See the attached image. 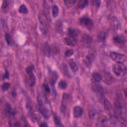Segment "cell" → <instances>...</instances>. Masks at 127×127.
Instances as JSON below:
<instances>
[{
    "mask_svg": "<svg viewBox=\"0 0 127 127\" xmlns=\"http://www.w3.org/2000/svg\"><path fill=\"white\" fill-rule=\"evenodd\" d=\"M87 4H88V1L87 0H83V1H80L79 2V5L78 6H79V8H84Z\"/></svg>",
    "mask_w": 127,
    "mask_h": 127,
    "instance_id": "cell-29",
    "label": "cell"
},
{
    "mask_svg": "<svg viewBox=\"0 0 127 127\" xmlns=\"http://www.w3.org/2000/svg\"><path fill=\"white\" fill-rule=\"evenodd\" d=\"M92 89H93V91H94L99 97L102 98V100L104 99V90H103V88H102L98 83L93 82V83H92Z\"/></svg>",
    "mask_w": 127,
    "mask_h": 127,
    "instance_id": "cell-4",
    "label": "cell"
},
{
    "mask_svg": "<svg viewBox=\"0 0 127 127\" xmlns=\"http://www.w3.org/2000/svg\"><path fill=\"white\" fill-rule=\"evenodd\" d=\"M62 26H63V24H62V22H61V21H59V22L57 23V25H56V28H57V30H58V32H59V33H63Z\"/></svg>",
    "mask_w": 127,
    "mask_h": 127,
    "instance_id": "cell-25",
    "label": "cell"
},
{
    "mask_svg": "<svg viewBox=\"0 0 127 127\" xmlns=\"http://www.w3.org/2000/svg\"><path fill=\"white\" fill-rule=\"evenodd\" d=\"M50 79H51V82L52 83H55L58 79V73L56 71H51L50 73Z\"/></svg>",
    "mask_w": 127,
    "mask_h": 127,
    "instance_id": "cell-18",
    "label": "cell"
},
{
    "mask_svg": "<svg viewBox=\"0 0 127 127\" xmlns=\"http://www.w3.org/2000/svg\"><path fill=\"white\" fill-rule=\"evenodd\" d=\"M92 79H93V81H94V82H96V83L100 82V81L102 80V76H101V73H98V72H94V73L92 74Z\"/></svg>",
    "mask_w": 127,
    "mask_h": 127,
    "instance_id": "cell-15",
    "label": "cell"
},
{
    "mask_svg": "<svg viewBox=\"0 0 127 127\" xmlns=\"http://www.w3.org/2000/svg\"><path fill=\"white\" fill-rule=\"evenodd\" d=\"M119 27H120L119 21H118L116 18H112V20H111V28H112L113 30H118Z\"/></svg>",
    "mask_w": 127,
    "mask_h": 127,
    "instance_id": "cell-12",
    "label": "cell"
},
{
    "mask_svg": "<svg viewBox=\"0 0 127 127\" xmlns=\"http://www.w3.org/2000/svg\"><path fill=\"white\" fill-rule=\"evenodd\" d=\"M19 11H20V13H24V14L28 13V9H27V7H26L25 5H22V6L19 8Z\"/></svg>",
    "mask_w": 127,
    "mask_h": 127,
    "instance_id": "cell-27",
    "label": "cell"
},
{
    "mask_svg": "<svg viewBox=\"0 0 127 127\" xmlns=\"http://www.w3.org/2000/svg\"><path fill=\"white\" fill-rule=\"evenodd\" d=\"M92 4H93L94 6H96V7H97V6L100 4V2H99V1H92Z\"/></svg>",
    "mask_w": 127,
    "mask_h": 127,
    "instance_id": "cell-37",
    "label": "cell"
},
{
    "mask_svg": "<svg viewBox=\"0 0 127 127\" xmlns=\"http://www.w3.org/2000/svg\"><path fill=\"white\" fill-rule=\"evenodd\" d=\"M39 22H40V30L41 32L46 35L48 32V19L47 16L44 13H40L39 14Z\"/></svg>",
    "mask_w": 127,
    "mask_h": 127,
    "instance_id": "cell-2",
    "label": "cell"
},
{
    "mask_svg": "<svg viewBox=\"0 0 127 127\" xmlns=\"http://www.w3.org/2000/svg\"><path fill=\"white\" fill-rule=\"evenodd\" d=\"M97 115H98L97 110H96L95 108H91L90 111H89V116H90V118H91V119H95V118L97 117Z\"/></svg>",
    "mask_w": 127,
    "mask_h": 127,
    "instance_id": "cell-19",
    "label": "cell"
},
{
    "mask_svg": "<svg viewBox=\"0 0 127 127\" xmlns=\"http://www.w3.org/2000/svg\"><path fill=\"white\" fill-rule=\"evenodd\" d=\"M9 87H10V84H9L8 82L2 84V89H3V90H7V89H9Z\"/></svg>",
    "mask_w": 127,
    "mask_h": 127,
    "instance_id": "cell-34",
    "label": "cell"
},
{
    "mask_svg": "<svg viewBox=\"0 0 127 127\" xmlns=\"http://www.w3.org/2000/svg\"><path fill=\"white\" fill-rule=\"evenodd\" d=\"M40 106V112L42 113V115L44 116V117H49L50 116V110H49V108L48 107H46L45 105H39Z\"/></svg>",
    "mask_w": 127,
    "mask_h": 127,
    "instance_id": "cell-8",
    "label": "cell"
},
{
    "mask_svg": "<svg viewBox=\"0 0 127 127\" xmlns=\"http://www.w3.org/2000/svg\"><path fill=\"white\" fill-rule=\"evenodd\" d=\"M110 58L113 61H115L116 63H118V64H122V63H124L126 61V58H125V56L123 54L116 53V52H111L110 53Z\"/></svg>",
    "mask_w": 127,
    "mask_h": 127,
    "instance_id": "cell-3",
    "label": "cell"
},
{
    "mask_svg": "<svg viewBox=\"0 0 127 127\" xmlns=\"http://www.w3.org/2000/svg\"><path fill=\"white\" fill-rule=\"evenodd\" d=\"M68 67H69V69H70L72 72H76V71L78 70V64H77L76 62L73 61V60H70V61L68 62Z\"/></svg>",
    "mask_w": 127,
    "mask_h": 127,
    "instance_id": "cell-7",
    "label": "cell"
},
{
    "mask_svg": "<svg viewBox=\"0 0 127 127\" xmlns=\"http://www.w3.org/2000/svg\"><path fill=\"white\" fill-rule=\"evenodd\" d=\"M103 105H104V108H105L106 111L111 112V110H112V108H111V103H110L106 98L103 99Z\"/></svg>",
    "mask_w": 127,
    "mask_h": 127,
    "instance_id": "cell-16",
    "label": "cell"
},
{
    "mask_svg": "<svg viewBox=\"0 0 127 127\" xmlns=\"http://www.w3.org/2000/svg\"><path fill=\"white\" fill-rule=\"evenodd\" d=\"M101 76H102V80H103L105 83L110 84V83H112V82H113V77H112V76H111V74H109L108 72L104 71V72L101 74Z\"/></svg>",
    "mask_w": 127,
    "mask_h": 127,
    "instance_id": "cell-6",
    "label": "cell"
},
{
    "mask_svg": "<svg viewBox=\"0 0 127 127\" xmlns=\"http://www.w3.org/2000/svg\"><path fill=\"white\" fill-rule=\"evenodd\" d=\"M82 108L80 107V106H75L74 108H73V115L75 116V117H80L81 115H82Z\"/></svg>",
    "mask_w": 127,
    "mask_h": 127,
    "instance_id": "cell-14",
    "label": "cell"
},
{
    "mask_svg": "<svg viewBox=\"0 0 127 127\" xmlns=\"http://www.w3.org/2000/svg\"><path fill=\"white\" fill-rule=\"evenodd\" d=\"M26 72H27V75L34 74V67H33L32 65H29V66L26 68Z\"/></svg>",
    "mask_w": 127,
    "mask_h": 127,
    "instance_id": "cell-23",
    "label": "cell"
},
{
    "mask_svg": "<svg viewBox=\"0 0 127 127\" xmlns=\"http://www.w3.org/2000/svg\"><path fill=\"white\" fill-rule=\"evenodd\" d=\"M5 110H6V113H7L8 115H14V114H15L14 110L12 109V107H11L9 104H6V106H5Z\"/></svg>",
    "mask_w": 127,
    "mask_h": 127,
    "instance_id": "cell-20",
    "label": "cell"
},
{
    "mask_svg": "<svg viewBox=\"0 0 127 127\" xmlns=\"http://www.w3.org/2000/svg\"><path fill=\"white\" fill-rule=\"evenodd\" d=\"M92 60H93V54L90 53V54H88V55L85 57V59H84V64H85L86 66H89L90 64H91V62H92Z\"/></svg>",
    "mask_w": 127,
    "mask_h": 127,
    "instance_id": "cell-11",
    "label": "cell"
},
{
    "mask_svg": "<svg viewBox=\"0 0 127 127\" xmlns=\"http://www.w3.org/2000/svg\"><path fill=\"white\" fill-rule=\"evenodd\" d=\"M67 34H68V37H71V38H75L76 39V37L78 35V32L75 29H68Z\"/></svg>",
    "mask_w": 127,
    "mask_h": 127,
    "instance_id": "cell-17",
    "label": "cell"
},
{
    "mask_svg": "<svg viewBox=\"0 0 127 127\" xmlns=\"http://www.w3.org/2000/svg\"><path fill=\"white\" fill-rule=\"evenodd\" d=\"M55 124H56V127H63L62 122L58 116H55Z\"/></svg>",
    "mask_w": 127,
    "mask_h": 127,
    "instance_id": "cell-24",
    "label": "cell"
},
{
    "mask_svg": "<svg viewBox=\"0 0 127 127\" xmlns=\"http://www.w3.org/2000/svg\"><path fill=\"white\" fill-rule=\"evenodd\" d=\"M113 73L118 77H124L127 74V67L122 64H115L112 66Z\"/></svg>",
    "mask_w": 127,
    "mask_h": 127,
    "instance_id": "cell-1",
    "label": "cell"
},
{
    "mask_svg": "<svg viewBox=\"0 0 127 127\" xmlns=\"http://www.w3.org/2000/svg\"><path fill=\"white\" fill-rule=\"evenodd\" d=\"M66 86H67V82H66L65 80H61V81L59 82V87H60V88L64 89V88H66Z\"/></svg>",
    "mask_w": 127,
    "mask_h": 127,
    "instance_id": "cell-22",
    "label": "cell"
},
{
    "mask_svg": "<svg viewBox=\"0 0 127 127\" xmlns=\"http://www.w3.org/2000/svg\"><path fill=\"white\" fill-rule=\"evenodd\" d=\"M26 82L29 86H32L35 84L36 82V78H35V75L34 74H31V75H27V78H26Z\"/></svg>",
    "mask_w": 127,
    "mask_h": 127,
    "instance_id": "cell-10",
    "label": "cell"
},
{
    "mask_svg": "<svg viewBox=\"0 0 127 127\" xmlns=\"http://www.w3.org/2000/svg\"><path fill=\"white\" fill-rule=\"evenodd\" d=\"M79 23L81 24V26L86 27V28H89V27L92 26V21L88 17H82V18H80Z\"/></svg>",
    "mask_w": 127,
    "mask_h": 127,
    "instance_id": "cell-5",
    "label": "cell"
},
{
    "mask_svg": "<svg viewBox=\"0 0 127 127\" xmlns=\"http://www.w3.org/2000/svg\"><path fill=\"white\" fill-rule=\"evenodd\" d=\"M5 38H6V42H7V44H8V45H12L13 41H12L11 36H10L9 34H6V35H5Z\"/></svg>",
    "mask_w": 127,
    "mask_h": 127,
    "instance_id": "cell-26",
    "label": "cell"
},
{
    "mask_svg": "<svg viewBox=\"0 0 127 127\" xmlns=\"http://www.w3.org/2000/svg\"><path fill=\"white\" fill-rule=\"evenodd\" d=\"M8 7H9V3H8V1H4L3 4H2V8H3V10L6 11Z\"/></svg>",
    "mask_w": 127,
    "mask_h": 127,
    "instance_id": "cell-32",
    "label": "cell"
},
{
    "mask_svg": "<svg viewBox=\"0 0 127 127\" xmlns=\"http://www.w3.org/2000/svg\"><path fill=\"white\" fill-rule=\"evenodd\" d=\"M64 42H65V44L66 45H68V46H70V47H73V46H75L76 45V39L75 38H71V37H66L65 39H64Z\"/></svg>",
    "mask_w": 127,
    "mask_h": 127,
    "instance_id": "cell-9",
    "label": "cell"
},
{
    "mask_svg": "<svg viewBox=\"0 0 127 127\" xmlns=\"http://www.w3.org/2000/svg\"><path fill=\"white\" fill-rule=\"evenodd\" d=\"M71 55H73V51L70 49V50H67L66 52H65V57L66 58H68V57H70Z\"/></svg>",
    "mask_w": 127,
    "mask_h": 127,
    "instance_id": "cell-33",
    "label": "cell"
},
{
    "mask_svg": "<svg viewBox=\"0 0 127 127\" xmlns=\"http://www.w3.org/2000/svg\"><path fill=\"white\" fill-rule=\"evenodd\" d=\"M43 87H44V90H45V92H46V93H50L51 89H50V86H49V84H48L47 82H45V83H44Z\"/></svg>",
    "mask_w": 127,
    "mask_h": 127,
    "instance_id": "cell-28",
    "label": "cell"
},
{
    "mask_svg": "<svg viewBox=\"0 0 127 127\" xmlns=\"http://www.w3.org/2000/svg\"><path fill=\"white\" fill-rule=\"evenodd\" d=\"M43 51H44V53H45V55H46L47 57H50L51 54H52V48H50L49 44H44V46H43Z\"/></svg>",
    "mask_w": 127,
    "mask_h": 127,
    "instance_id": "cell-13",
    "label": "cell"
},
{
    "mask_svg": "<svg viewBox=\"0 0 127 127\" xmlns=\"http://www.w3.org/2000/svg\"><path fill=\"white\" fill-rule=\"evenodd\" d=\"M114 42H115L116 44H122L124 41H123V39H122L121 37H115V38H114Z\"/></svg>",
    "mask_w": 127,
    "mask_h": 127,
    "instance_id": "cell-30",
    "label": "cell"
},
{
    "mask_svg": "<svg viewBox=\"0 0 127 127\" xmlns=\"http://www.w3.org/2000/svg\"><path fill=\"white\" fill-rule=\"evenodd\" d=\"M75 2H76L75 0H65V1H64V4L67 5V6H71V5H73Z\"/></svg>",
    "mask_w": 127,
    "mask_h": 127,
    "instance_id": "cell-31",
    "label": "cell"
},
{
    "mask_svg": "<svg viewBox=\"0 0 127 127\" xmlns=\"http://www.w3.org/2000/svg\"><path fill=\"white\" fill-rule=\"evenodd\" d=\"M83 42L85 43H90V38L87 36H83Z\"/></svg>",
    "mask_w": 127,
    "mask_h": 127,
    "instance_id": "cell-36",
    "label": "cell"
},
{
    "mask_svg": "<svg viewBox=\"0 0 127 127\" xmlns=\"http://www.w3.org/2000/svg\"><path fill=\"white\" fill-rule=\"evenodd\" d=\"M124 93H125V96L127 98V89H124Z\"/></svg>",
    "mask_w": 127,
    "mask_h": 127,
    "instance_id": "cell-41",
    "label": "cell"
},
{
    "mask_svg": "<svg viewBox=\"0 0 127 127\" xmlns=\"http://www.w3.org/2000/svg\"><path fill=\"white\" fill-rule=\"evenodd\" d=\"M40 127H48V126H47V124H46V123H42V124L40 125Z\"/></svg>",
    "mask_w": 127,
    "mask_h": 127,
    "instance_id": "cell-39",
    "label": "cell"
},
{
    "mask_svg": "<svg viewBox=\"0 0 127 127\" xmlns=\"http://www.w3.org/2000/svg\"><path fill=\"white\" fill-rule=\"evenodd\" d=\"M7 77H9V73H8V71L5 72V74H4V79H7Z\"/></svg>",
    "mask_w": 127,
    "mask_h": 127,
    "instance_id": "cell-38",
    "label": "cell"
},
{
    "mask_svg": "<svg viewBox=\"0 0 127 127\" xmlns=\"http://www.w3.org/2000/svg\"><path fill=\"white\" fill-rule=\"evenodd\" d=\"M123 127H127V120H125L123 122Z\"/></svg>",
    "mask_w": 127,
    "mask_h": 127,
    "instance_id": "cell-40",
    "label": "cell"
},
{
    "mask_svg": "<svg viewBox=\"0 0 127 127\" xmlns=\"http://www.w3.org/2000/svg\"><path fill=\"white\" fill-rule=\"evenodd\" d=\"M104 39H105V33H100V36H99V40L100 41H104Z\"/></svg>",
    "mask_w": 127,
    "mask_h": 127,
    "instance_id": "cell-35",
    "label": "cell"
},
{
    "mask_svg": "<svg viewBox=\"0 0 127 127\" xmlns=\"http://www.w3.org/2000/svg\"><path fill=\"white\" fill-rule=\"evenodd\" d=\"M52 14H53L54 17H57L59 15V7L57 5H54L52 7Z\"/></svg>",
    "mask_w": 127,
    "mask_h": 127,
    "instance_id": "cell-21",
    "label": "cell"
}]
</instances>
